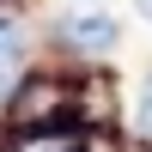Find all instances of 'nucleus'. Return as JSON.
Returning <instances> with one entry per match:
<instances>
[{"mask_svg":"<svg viewBox=\"0 0 152 152\" xmlns=\"http://www.w3.org/2000/svg\"><path fill=\"white\" fill-rule=\"evenodd\" d=\"M12 122L18 128H43V122H73V110H79V91H67L61 79H24L18 91H12Z\"/></svg>","mask_w":152,"mask_h":152,"instance_id":"obj_1","label":"nucleus"},{"mask_svg":"<svg viewBox=\"0 0 152 152\" xmlns=\"http://www.w3.org/2000/svg\"><path fill=\"white\" fill-rule=\"evenodd\" d=\"M55 43L73 49V55H110V49L122 43V24L110 18V12H67V18L55 24Z\"/></svg>","mask_w":152,"mask_h":152,"instance_id":"obj_2","label":"nucleus"},{"mask_svg":"<svg viewBox=\"0 0 152 152\" xmlns=\"http://www.w3.org/2000/svg\"><path fill=\"white\" fill-rule=\"evenodd\" d=\"M6 152H91V140L79 122H43V128H18Z\"/></svg>","mask_w":152,"mask_h":152,"instance_id":"obj_3","label":"nucleus"},{"mask_svg":"<svg viewBox=\"0 0 152 152\" xmlns=\"http://www.w3.org/2000/svg\"><path fill=\"white\" fill-rule=\"evenodd\" d=\"M0 55H24V24H18V12H6V6H0Z\"/></svg>","mask_w":152,"mask_h":152,"instance_id":"obj_4","label":"nucleus"},{"mask_svg":"<svg viewBox=\"0 0 152 152\" xmlns=\"http://www.w3.org/2000/svg\"><path fill=\"white\" fill-rule=\"evenodd\" d=\"M18 85H24V55H0V104H12Z\"/></svg>","mask_w":152,"mask_h":152,"instance_id":"obj_5","label":"nucleus"},{"mask_svg":"<svg viewBox=\"0 0 152 152\" xmlns=\"http://www.w3.org/2000/svg\"><path fill=\"white\" fill-rule=\"evenodd\" d=\"M134 134L152 140V73H146V85H140V97H134Z\"/></svg>","mask_w":152,"mask_h":152,"instance_id":"obj_6","label":"nucleus"},{"mask_svg":"<svg viewBox=\"0 0 152 152\" xmlns=\"http://www.w3.org/2000/svg\"><path fill=\"white\" fill-rule=\"evenodd\" d=\"M134 6H140V18H146V24H152V0H134Z\"/></svg>","mask_w":152,"mask_h":152,"instance_id":"obj_7","label":"nucleus"},{"mask_svg":"<svg viewBox=\"0 0 152 152\" xmlns=\"http://www.w3.org/2000/svg\"><path fill=\"white\" fill-rule=\"evenodd\" d=\"M73 6H79V0H73Z\"/></svg>","mask_w":152,"mask_h":152,"instance_id":"obj_8","label":"nucleus"}]
</instances>
